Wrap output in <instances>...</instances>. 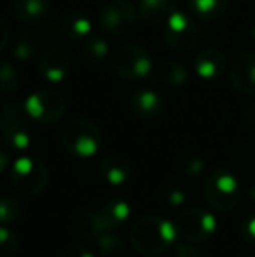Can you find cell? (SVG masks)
Instances as JSON below:
<instances>
[{
	"label": "cell",
	"instance_id": "cell-26",
	"mask_svg": "<svg viewBox=\"0 0 255 257\" xmlns=\"http://www.w3.org/2000/svg\"><path fill=\"white\" fill-rule=\"evenodd\" d=\"M20 86V72L13 61L0 63V93H13Z\"/></svg>",
	"mask_w": 255,
	"mask_h": 257
},
{
	"label": "cell",
	"instance_id": "cell-12",
	"mask_svg": "<svg viewBox=\"0 0 255 257\" xmlns=\"http://www.w3.org/2000/svg\"><path fill=\"white\" fill-rule=\"evenodd\" d=\"M70 54L63 48H51L39 58V74L49 84H58L70 74Z\"/></svg>",
	"mask_w": 255,
	"mask_h": 257
},
{
	"label": "cell",
	"instance_id": "cell-29",
	"mask_svg": "<svg viewBox=\"0 0 255 257\" xmlns=\"http://www.w3.org/2000/svg\"><path fill=\"white\" fill-rule=\"evenodd\" d=\"M161 200L171 208H177V206H182L185 203L187 196H185V191L178 184H166L161 189Z\"/></svg>",
	"mask_w": 255,
	"mask_h": 257
},
{
	"label": "cell",
	"instance_id": "cell-4",
	"mask_svg": "<svg viewBox=\"0 0 255 257\" xmlns=\"http://www.w3.org/2000/svg\"><path fill=\"white\" fill-rule=\"evenodd\" d=\"M203 196L208 206L217 212H229L239 203L241 187L227 170H213L203 182Z\"/></svg>",
	"mask_w": 255,
	"mask_h": 257
},
{
	"label": "cell",
	"instance_id": "cell-13",
	"mask_svg": "<svg viewBox=\"0 0 255 257\" xmlns=\"http://www.w3.org/2000/svg\"><path fill=\"white\" fill-rule=\"evenodd\" d=\"M229 81L241 95H255V54L243 53L232 60Z\"/></svg>",
	"mask_w": 255,
	"mask_h": 257
},
{
	"label": "cell",
	"instance_id": "cell-18",
	"mask_svg": "<svg viewBox=\"0 0 255 257\" xmlns=\"http://www.w3.org/2000/svg\"><path fill=\"white\" fill-rule=\"evenodd\" d=\"M173 11V0H138L136 4V14L147 25L164 23Z\"/></svg>",
	"mask_w": 255,
	"mask_h": 257
},
{
	"label": "cell",
	"instance_id": "cell-35",
	"mask_svg": "<svg viewBox=\"0 0 255 257\" xmlns=\"http://www.w3.org/2000/svg\"><path fill=\"white\" fill-rule=\"evenodd\" d=\"M7 42H9V30H7V25L6 21L0 18V53L6 49Z\"/></svg>",
	"mask_w": 255,
	"mask_h": 257
},
{
	"label": "cell",
	"instance_id": "cell-33",
	"mask_svg": "<svg viewBox=\"0 0 255 257\" xmlns=\"http://www.w3.org/2000/svg\"><path fill=\"white\" fill-rule=\"evenodd\" d=\"M62 257H96V255H95V252L89 250L88 247L74 245V247H68L67 250H63Z\"/></svg>",
	"mask_w": 255,
	"mask_h": 257
},
{
	"label": "cell",
	"instance_id": "cell-20",
	"mask_svg": "<svg viewBox=\"0 0 255 257\" xmlns=\"http://www.w3.org/2000/svg\"><path fill=\"white\" fill-rule=\"evenodd\" d=\"M63 30L67 37H70L75 42H82L93 34V20L86 13L74 11L67 14L63 20Z\"/></svg>",
	"mask_w": 255,
	"mask_h": 257
},
{
	"label": "cell",
	"instance_id": "cell-2",
	"mask_svg": "<svg viewBox=\"0 0 255 257\" xmlns=\"http://www.w3.org/2000/svg\"><path fill=\"white\" fill-rule=\"evenodd\" d=\"M30 121V115L23 105L9 102L0 108V135L9 149L20 153L30 149L34 142Z\"/></svg>",
	"mask_w": 255,
	"mask_h": 257
},
{
	"label": "cell",
	"instance_id": "cell-17",
	"mask_svg": "<svg viewBox=\"0 0 255 257\" xmlns=\"http://www.w3.org/2000/svg\"><path fill=\"white\" fill-rule=\"evenodd\" d=\"M13 13L21 23L39 25L49 14V0H13Z\"/></svg>",
	"mask_w": 255,
	"mask_h": 257
},
{
	"label": "cell",
	"instance_id": "cell-1",
	"mask_svg": "<svg viewBox=\"0 0 255 257\" xmlns=\"http://www.w3.org/2000/svg\"><path fill=\"white\" fill-rule=\"evenodd\" d=\"M175 238H177L175 222H170L159 215L142 217L133 224L129 231V245L133 250L145 257L164 254L175 243Z\"/></svg>",
	"mask_w": 255,
	"mask_h": 257
},
{
	"label": "cell",
	"instance_id": "cell-28",
	"mask_svg": "<svg viewBox=\"0 0 255 257\" xmlns=\"http://www.w3.org/2000/svg\"><path fill=\"white\" fill-rule=\"evenodd\" d=\"M178 170L185 177H197L199 173H203L204 161L196 153H184L180 156V159H178Z\"/></svg>",
	"mask_w": 255,
	"mask_h": 257
},
{
	"label": "cell",
	"instance_id": "cell-24",
	"mask_svg": "<svg viewBox=\"0 0 255 257\" xmlns=\"http://www.w3.org/2000/svg\"><path fill=\"white\" fill-rule=\"evenodd\" d=\"M95 243H96V250L100 252L102 257L126 255V245H124L123 238H121L116 231H107V233H103Z\"/></svg>",
	"mask_w": 255,
	"mask_h": 257
},
{
	"label": "cell",
	"instance_id": "cell-19",
	"mask_svg": "<svg viewBox=\"0 0 255 257\" xmlns=\"http://www.w3.org/2000/svg\"><path fill=\"white\" fill-rule=\"evenodd\" d=\"M189 81V70L184 63L177 60H168L161 63V67L156 70V82L168 88H182Z\"/></svg>",
	"mask_w": 255,
	"mask_h": 257
},
{
	"label": "cell",
	"instance_id": "cell-9",
	"mask_svg": "<svg viewBox=\"0 0 255 257\" xmlns=\"http://www.w3.org/2000/svg\"><path fill=\"white\" fill-rule=\"evenodd\" d=\"M164 42L170 49L177 53L191 51L199 41V28L194 23L191 16L180 11H173L166 21H164L163 32Z\"/></svg>",
	"mask_w": 255,
	"mask_h": 257
},
{
	"label": "cell",
	"instance_id": "cell-21",
	"mask_svg": "<svg viewBox=\"0 0 255 257\" xmlns=\"http://www.w3.org/2000/svg\"><path fill=\"white\" fill-rule=\"evenodd\" d=\"M75 231L81 238L88 241H96L103 233H107V227L105 224L102 222V219L98 217L95 210H86L79 215L77 222H75Z\"/></svg>",
	"mask_w": 255,
	"mask_h": 257
},
{
	"label": "cell",
	"instance_id": "cell-37",
	"mask_svg": "<svg viewBox=\"0 0 255 257\" xmlns=\"http://www.w3.org/2000/svg\"><path fill=\"white\" fill-rule=\"evenodd\" d=\"M246 196H248L252 201H255V184H253V186H250L248 189H246Z\"/></svg>",
	"mask_w": 255,
	"mask_h": 257
},
{
	"label": "cell",
	"instance_id": "cell-7",
	"mask_svg": "<svg viewBox=\"0 0 255 257\" xmlns=\"http://www.w3.org/2000/svg\"><path fill=\"white\" fill-rule=\"evenodd\" d=\"M110 68L124 81H138L152 72V58L142 46L126 44L110 56Z\"/></svg>",
	"mask_w": 255,
	"mask_h": 257
},
{
	"label": "cell",
	"instance_id": "cell-22",
	"mask_svg": "<svg viewBox=\"0 0 255 257\" xmlns=\"http://www.w3.org/2000/svg\"><path fill=\"white\" fill-rule=\"evenodd\" d=\"M81 51L84 54V60L88 61V63L100 65L109 60L110 48H109V42L103 37L91 34L86 41L81 42Z\"/></svg>",
	"mask_w": 255,
	"mask_h": 257
},
{
	"label": "cell",
	"instance_id": "cell-16",
	"mask_svg": "<svg viewBox=\"0 0 255 257\" xmlns=\"http://www.w3.org/2000/svg\"><path fill=\"white\" fill-rule=\"evenodd\" d=\"M96 213L109 231H116L131 215V206L121 198H109L96 208Z\"/></svg>",
	"mask_w": 255,
	"mask_h": 257
},
{
	"label": "cell",
	"instance_id": "cell-8",
	"mask_svg": "<svg viewBox=\"0 0 255 257\" xmlns=\"http://www.w3.org/2000/svg\"><path fill=\"white\" fill-rule=\"evenodd\" d=\"M27 114L32 121L42 122V124H53L60 121L67 110V100L58 89L55 88H41L35 89L23 103Z\"/></svg>",
	"mask_w": 255,
	"mask_h": 257
},
{
	"label": "cell",
	"instance_id": "cell-30",
	"mask_svg": "<svg viewBox=\"0 0 255 257\" xmlns=\"http://www.w3.org/2000/svg\"><path fill=\"white\" fill-rule=\"evenodd\" d=\"M18 247H20L18 236L9 229V226H0V257L14 255Z\"/></svg>",
	"mask_w": 255,
	"mask_h": 257
},
{
	"label": "cell",
	"instance_id": "cell-5",
	"mask_svg": "<svg viewBox=\"0 0 255 257\" xmlns=\"http://www.w3.org/2000/svg\"><path fill=\"white\" fill-rule=\"evenodd\" d=\"M11 182L20 194L34 198L46 191L49 172L41 159L34 156H20L11 166Z\"/></svg>",
	"mask_w": 255,
	"mask_h": 257
},
{
	"label": "cell",
	"instance_id": "cell-31",
	"mask_svg": "<svg viewBox=\"0 0 255 257\" xmlns=\"http://www.w3.org/2000/svg\"><path fill=\"white\" fill-rule=\"evenodd\" d=\"M239 234H241L245 243L255 245V215H250L243 220L239 226Z\"/></svg>",
	"mask_w": 255,
	"mask_h": 257
},
{
	"label": "cell",
	"instance_id": "cell-36",
	"mask_svg": "<svg viewBox=\"0 0 255 257\" xmlns=\"http://www.w3.org/2000/svg\"><path fill=\"white\" fill-rule=\"evenodd\" d=\"M245 119H246V124L250 126L252 130H255V102H252L246 108V114H245Z\"/></svg>",
	"mask_w": 255,
	"mask_h": 257
},
{
	"label": "cell",
	"instance_id": "cell-10",
	"mask_svg": "<svg viewBox=\"0 0 255 257\" xmlns=\"http://www.w3.org/2000/svg\"><path fill=\"white\" fill-rule=\"evenodd\" d=\"M136 7L129 0H110L98 14V27L112 37H121L133 28Z\"/></svg>",
	"mask_w": 255,
	"mask_h": 257
},
{
	"label": "cell",
	"instance_id": "cell-32",
	"mask_svg": "<svg viewBox=\"0 0 255 257\" xmlns=\"http://www.w3.org/2000/svg\"><path fill=\"white\" fill-rule=\"evenodd\" d=\"M194 245L196 243H189V241L177 245V248H175V257H201L203 252L197 247H194Z\"/></svg>",
	"mask_w": 255,
	"mask_h": 257
},
{
	"label": "cell",
	"instance_id": "cell-6",
	"mask_svg": "<svg viewBox=\"0 0 255 257\" xmlns=\"http://www.w3.org/2000/svg\"><path fill=\"white\" fill-rule=\"evenodd\" d=\"M177 236L189 243H203L213 236L217 229L215 215L201 206H187L175 219Z\"/></svg>",
	"mask_w": 255,
	"mask_h": 257
},
{
	"label": "cell",
	"instance_id": "cell-15",
	"mask_svg": "<svg viewBox=\"0 0 255 257\" xmlns=\"http://www.w3.org/2000/svg\"><path fill=\"white\" fill-rule=\"evenodd\" d=\"M100 173L103 180L110 186H123L129 180L133 173V166L128 158L121 154H109L100 163Z\"/></svg>",
	"mask_w": 255,
	"mask_h": 257
},
{
	"label": "cell",
	"instance_id": "cell-27",
	"mask_svg": "<svg viewBox=\"0 0 255 257\" xmlns=\"http://www.w3.org/2000/svg\"><path fill=\"white\" fill-rule=\"evenodd\" d=\"M21 217V206L14 198L0 196V226H11Z\"/></svg>",
	"mask_w": 255,
	"mask_h": 257
},
{
	"label": "cell",
	"instance_id": "cell-25",
	"mask_svg": "<svg viewBox=\"0 0 255 257\" xmlns=\"http://www.w3.org/2000/svg\"><path fill=\"white\" fill-rule=\"evenodd\" d=\"M39 48L37 41L32 34H20L14 39L13 44V54L18 61H30L37 56Z\"/></svg>",
	"mask_w": 255,
	"mask_h": 257
},
{
	"label": "cell",
	"instance_id": "cell-23",
	"mask_svg": "<svg viewBox=\"0 0 255 257\" xmlns=\"http://www.w3.org/2000/svg\"><path fill=\"white\" fill-rule=\"evenodd\" d=\"M229 0H189V7L201 20H217L225 13Z\"/></svg>",
	"mask_w": 255,
	"mask_h": 257
},
{
	"label": "cell",
	"instance_id": "cell-34",
	"mask_svg": "<svg viewBox=\"0 0 255 257\" xmlns=\"http://www.w3.org/2000/svg\"><path fill=\"white\" fill-rule=\"evenodd\" d=\"M9 147L6 146V142H4L2 139H0V173L4 172V170L7 168V165H9Z\"/></svg>",
	"mask_w": 255,
	"mask_h": 257
},
{
	"label": "cell",
	"instance_id": "cell-39",
	"mask_svg": "<svg viewBox=\"0 0 255 257\" xmlns=\"http://www.w3.org/2000/svg\"><path fill=\"white\" fill-rule=\"evenodd\" d=\"M248 257H255V254H252V255H248Z\"/></svg>",
	"mask_w": 255,
	"mask_h": 257
},
{
	"label": "cell",
	"instance_id": "cell-3",
	"mask_svg": "<svg viewBox=\"0 0 255 257\" xmlns=\"http://www.w3.org/2000/svg\"><path fill=\"white\" fill-rule=\"evenodd\" d=\"M62 146L75 158H93L103 146V133L88 119H74L62 132Z\"/></svg>",
	"mask_w": 255,
	"mask_h": 257
},
{
	"label": "cell",
	"instance_id": "cell-14",
	"mask_svg": "<svg viewBox=\"0 0 255 257\" xmlns=\"http://www.w3.org/2000/svg\"><path fill=\"white\" fill-rule=\"evenodd\" d=\"M194 72L203 81H217L227 70V56L217 48H206L194 58Z\"/></svg>",
	"mask_w": 255,
	"mask_h": 257
},
{
	"label": "cell",
	"instance_id": "cell-11",
	"mask_svg": "<svg viewBox=\"0 0 255 257\" xmlns=\"http://www.w3.org/2000/svg\"><path fill=\"white\" fill-rule=\"evenodd\" d=\"M128 110L135 115L136 119L142 121H154L159 115H163V112L166 110V102L164 98L150 88H142L133 91L128 96L126 102Z\"/></svg>",
	"mask_w": 255,
	"mask_h": 257
},
{
	"label": "cell",
	"instance_id": "cell-38",
	"mask_svg": "<svg viewBox=\"0 0 255 257\" xmlns=\"http://www.w3.org/2000/svg\"><path fill=\"white\" fill-rule=\"evenodd\" d=\"M250 39H252V42H255V25L250 28Z\"/></svg>",
	"mask_w": 255,
	"mask_h": 257
}]
</instances>
